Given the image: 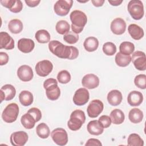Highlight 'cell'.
Masks as SVG:
<instances>
[{"mask_svg": "<svg viewBox=\"0 0 146 146\" xmlns=\"http://www.w3.org/2000/svg\"><path fill=\"white\" fill-rule=\"evenodd\" d=\"M86 146H92V145H96V146H102V144L101 142L97 139H94L91 138L87 140L86 143L85 144Z\"/></svg>", "mask_w": 146, "mask_h": 146, "instance_id": "obj_45", "label": "cell"}, {"mask_svg": "<svg viewBox=\"0 0 146 146\" xmlns=\"http://www.w3.org/2000/svg\"><path fill=\"white\" fill-rule=\"evenodd\" d=\"M29 136L27 133L22 131L13 132L10 138L11 144L14 146H23L27 141Z\"/></svg>", "mask_w": 146, "mask_h": 146, "instance_id": "obj_13", "label": "cell"}, {"mask_svg": "<svg viewBox=\"0 0 146 146\" xmlns=\"http://www.w3.org/2000/svg\"><path fill=\"white\" fill-rule=\"evenodd\" d=\"M36 41L40 43H46L50 40V34L46 30H39L35 34Z\"/></svg>", "mask_w": 146, "mask_h": 146, "instance_id": "obj_32", "label": "cell"}, {"mask_svg": "<svg viewBox=\"0 0 146 146\" xmlns=\"http://www.w3.org/2000/svg\"><path fill=\"white\" fill-rule=\"evenodd\" d=\"M1 103L3 100L9 101L12 100L15 96L16 90L15 87L10 84L3 86L0 90Z\"/></svg>", "mask_w": 146, "mask_h": 146, "instance_id": "obj_14", "label": "cell"}, {"mask_svg": "<svg viewBox=\"0 0 146 146\" xmlns=\"http://www.w3.org/2000/svg\"><path fill=\"white\" fill-rule=\"evenodd\" d=\"M70 26L68 22L65 20H60L58 21L55 26V30L56 32L61 35H64L69 32Z\"/></svg>", "mask_w": 146, "mask_h": 146, "instance_id": "obj_35", "label": "cell"}, {"mask_svg": "<svg viewBox=\"0 0 146 146\" xmlns=\"http://www.w3.org/2000/svg\"><path fill=\"white\" fill-rule=\"evenodd\" d=\"M128 31L131 36L135 40H140L144 36V30L136 24H131L128 26Z\"/></svg>", "mask_w": 146, "mask_h": 146, "instance_id": "obj_23", "label": "cell"}, {"mask_svg": "<svg viewBox=\"0 0 146 146\" xmlns=\"http://www.w3.org/2000/svg\"><path fill=\"white\" fill-rule=\"evenodd\" d=\"M21 122L22 125L26 129H32L36 122L34 117L29 113L27 112L22 116L21 118Z\"/></svg>", "mask_w": 146, "mask_h": 146, "instance_id": "obj_28", "label": "cell"}, {"mask_svg": "<svg viewBox=\"0 0 146 146\" xmlns=\"http://www.w3.org/2000/svg\"><path fill=\"white\" fill-rule=\"evenodd\" d=\"M143 101V94L137 91L130 92L127 97L128 103L131 106H139Z\"/></svg>", "mask_w": 146, "mask_h": 146, "instance_id": "obj_21", "label": "cell"}, {"mask_svg": "<svg viewBox=\"0 0 146 146\" xmlns=\"http://www.w3.org/2000/svg\"><path fill=\"white\" fill-rule=\"evenodd\" d=\"M47 98L50 100H57L60 95V90L58 86V82L54 78H48L43 83Z\"/></svg>", "mask_w": 146, "mask_h": 146, "instance_id": "obj_4", "label": "cell"}, {"mask_svg": "<svg viewBox=\"0 0 146 146\" xmlns=\"http://www.w3.org/2000/svg\"><path fill=\"white\" fill-rule=\"evenodd\" d=\"M104 0H92L91 2L93 5L95 7H100L102 6L103 3H104Z\"/></svg>", "mask_w": 146, "mask_h": 146, "instance_id": "obj_47", "label": "cell"}, {"mask_svg": "<svg viewBox=\"0 0 146 146\" xmlns=\"http://www.w3.org/2000/svg\"><path fill=\"white\" fill-rule=\"evenodd\" d=\"M134 83L136 87L140 89L146 88V75L145 74H139L135 76Z\"/></svg>", "mask_w": 146, "mask_h": 146, "instance_id": "obj_39", "label": "cell"}, {"mask_svg": "<svg viewBox=\"0 0 146 146\" xmlns=\"http://www.w3.org/2000/svg\"><path fill=\"white\" fill-rule=\"evenodd\" d=\"M103 108L104 105L101 100L99 99L92 100L87 108L88 116L91 118H95L102 112Z\"/></svg>", "mask_w": 146, "mask_h": 146, "instance_id": "obj_9", "label": "cell"}, {"mask_svg": "<svg viewBox=\"0 0 146 146\" xmlns=\"http://www.w3.org/2000/svg\"><path fill=\"white\" fill-rule=\"evenodd\" d=\"M71 75L67 70H62L57 75V79L60 83L67 84L71 80Z\"/></svg>", "mask_w": 146, "mask_h": 146, "instance_id": "obj_37", "label": "cell"}, {"mask_svg": "<svg viewBox=\"0 0 146 146\" xmlns=\"http://www.w3.org/2000/svg\"><path fill=\"white\" fill-rule=\"evenodd\" d=\"M120 52L126 55H130L132 54L135 50V46L133 43L130 42L125 41L122 43L119 46Z\"/></svg>", "mask_w": 146, "mask_h": 146, "instance_id": "obj_33", "label": "cell"}, {"mask_svg": "<svg viewBox=\"0 0 146 146\" xmlns=\"http://www.w3.org/2000/svg\"><path fill=\"white\" fill-rule=\"evenodd\" d=\"M87 129L90 134L96 136L101 135L104 131V128L96 120L90 121L87 125Z\"/></svg>", "mask_w": 146, "mask_h": 146, "instance_id": "obj_22", "label": "cell"}, {"mask_svg": "<svg viewBox=\"0 0 146 146\" xmlns=\"http://www.w3.org/2000/svg\"><path fill=\"white\" fill-rule=\"evenodd\" d=\"M116 64L121 67H124L128 66L131 62V56L126 55L119 52L116 54L115 58Z\"/></svg>", "mask_w": 146, "mask_h": 146, "instance_id": "obj_30", "label": "cell"}, {"mask_svg": "<svg viewBox=\"0 0 146 146\" xmlns=\"http://www.w3.org/2000/svg\"><path fill=\"white\" fill-rule=\"evenodd\" d=\"M110 118L111 122L114 124H120L123 123L125 119L124 112L119 109H114L111 112Z\"/></svg>", "mask_w": 146, "mask_h": 146, "instance_id": "obj_25", "label": "cell"}, {"mask_svg": "<svg viewBox=\"0 0 146 146\" xmlns=\"http://www.w3.org/2000/svg\"><path fill=\"white\" fill-rule=\"evenodd\" d=\"M90 98L88 91L85 88H80L78 89L73 96V102L74 104L78 106L86 104Z\"/></svg>", "mask_w": 146, "mask_h": 146, "instance_id": "obj_12", "label": "cell"}, {"mask_svg": "<svg viewBox=\"0 0 146 146\" xmlns=\"http://www.w3.org/2000/svg\"><path fill=\"white\" fill-rule=\"evenodd\" d=\"M127 144L129 146H143L144 141L137 133H131L127 139Z\"/></svg>", "mask_w": 146, "mask_h": 146, "instance_id": "obj_34", "label": "cell"}, {"mask_svg": "<svg viewBox=\"0 0 146 146\" xmlns=\"http://www.w3.org/2000/svg\"><path fill=\"white\" fill-rule=\"evenodd\" d=\"M35 47L34 42L29 38H21L18 41V48L23 53L31 52Z\"/></svg>", "mask_w": 146, "mask_h": 146, "instance_id": "obj_19", "label": "cell"}, {"mask_svg": "<svg viewBox=\"0 0 146 146\" xmlns=\"http://www.w3.org/2000/svg\"><path fill=\"white\" fill-rule=\"evenodd\" d=\"M99 122L102 125L104 128H107L109 127L111 124V120L110 116L107 115L101 116L98 120Z\"/></svg>", "mask_w": 146, "mask_h": 146, "instance_id": "obj_40", "label": "cell"}, {"mask_svg": "<svg viewBox=\"0 0 146 146\" xmlns=\"http://www.w3.org/2000/svg\"><path fill=\"white\" fill-rule=\"evenodd\" d=\"M103 51L106 55L112 56L116 52V46L112 42H106L103 46Z\"/></svg>", "mask_w": 146, "mask_h": 146, "instance_id": "obj_36", "label": "cell"}, {"mask_svg": "<svg viewBox=\"0 0 146 146\" xmlns=\"http://www.w3.org/2000/svg\"><path fill=\"white\" fill-rule=\"evenodd\" d=\"M14 48V40L6 32L0 33V48L12 50Z\"/></svg>", "mask_w": 146, "mask_h": 146, "instance_id": "obj_18", "label": "cell"}, {"mask_svg": "<svg viewBox=\"0 0 146 146\" xmlns=\"http://www.w3.org/2000/svg\"><path fill=\"white\" fill-rule=\"evenodd\" d=\"M70 20L72 22L71 29L77 34L80 33L87 22V17L86 14L78 10L72 11L70 15Z\"/></svg>", "mask_w": 146, "mask_h": 146, "instance_id": "obj_2", "label": "cell"}, {"mask_svg": "<svg viewBox=\"0 0 146 146\" xmlns=\"http://www.w3.org/2000/svg\"><path fill=\"white\" fill-rule=\"evenodd\" d=\"M36 132L37 135L42 139H47L50 133V128L44 123L39 124L36 128Z\"/></svg>", "mask_w": 146, "mask_h": 146, "instance_id": "obj_31", "label": "cell"}, {"mask_svg": "<svg viewBox=\"0 0 146 146\" xmlns=\"http://www.w3.org/2000/svg\"><path fill=\"white\" fill-rule=\"evenodd\" d=\"M123 99L121 92L117 90H112L108 93L107 100L108 103L112 106L119 105Z\"/></svg>", "mask_w": 146, "mask_h": 146, "instance_id": "obj_20", "label": "cell"}, {"mask_svg": "<svg viewBox=\"0 0 146 146\" xmlns=\"http://www.w3.org/2000/svg\"><path fill=\"white\" fill-rule=\"evenodd\" d=\"M9 55L5 52H0V65L3 66L7 63L9 61Z\"/></svg>", "mask_w": 146, "mask_h": 146, "instance_id": "obj_44", "label": "cell"}, {"mask_svg": "<svg viewBox=\"0 0 146 146\" xmlns=\"http://www.w3.org/2000/svg\"><path fill=\"white\" fill-rule=\"evenodd\" d=\"M19 100L21 104L23 106H29L33 102V95L31 92L24 90L20 92L19 95Z\"/></svg>", "mask_w": 146, "mask_h": 146, "instance_id": "obj_26", "label": "cell"}, {"mask_svg": "<svg viewBox=\"0 0 146 146\" xmlns=\"http://www.w3.org/2000/svg\"><path fill=\"white\" fill-rule=\"evenodd\" d=\"M135 67L139 71L146 70V57L145 54L141 51H136L132 54L131 57Z\"/></svg>", "mask_w": 146, "mask_h": 146, "instance_id": "obj_10", "label": "cell"}, {"mask_svg": "<svg viewBox=\"0 0 146 146\" xmlns=\"http://www.w3.org/2000/svg\"><path fill=\"white\" fill-rule=\"evenodd\" d=\"M23 28V25L21 20L18 19H13L10 21L8 23V29L13 34L20 33Z\"/></svg>", "mask_w": 146, "mask_h": 146, "instance_id": "obj_29", "label": "cell"}, {"mask_svg": "<svg viewBox=\"0 0 146 146\" xmlns=\"http://www.w3.org/2000/svg\"><path fill=\"white\" fill-rule=\"evenodd\" d=\"M27 112L30 113L34 117L36 122L39 121L42 117L41 111L38 108H36V107L31 108L28 110Z\"/></svg>", "mask_w": 146, "mask_h": 146, "instance_id": "obj_41", "label": "cell"}, {"mask_svg": "<svg viewBox=\"0 0 146 146\" xmlns=\"http://www.w3.org/2000/svg\"><path fill=\"white\" fill-rule=\"evenodd\" d=\"M19 114V107L15 103H12L8 104L3 110L2 113V119L7 123H11L15 121Z\"/></svg>", "mask_w": 146, "mask_h": 146, "instance_id": "obj_6", "label": "cell"}, {"mask_svg": "<svg viewBox=\"0 0 146 146\" xmlns=\"http://www.w3.org/2000/svg\"><path fill=\"white\" fill-rule=\"evenodd\" d=\"M48 46L50 51L59 58L73 60L79 55V51L76 47L64 45L58 40L50 41Z\"/></svg>", "mask_w": 146, "mask_h": 146, "instance_id": "obj_1", "label": "cell"}, {"mask_svg": "<svg viewBox=\"0 0 146 146\" xmlns=\"http://www.w3.org/2000/svg\"><path fill=\"white\" fill-rule=\"evenodd\" d=\"M25 2L28 6L31 7H34L39 5V3L40 2V0H35V1L25 0Z\"/></svg>", "mask_w": 146, "mask_h": 146, "instance_id": "obj_46", "label": "cell"}, {"mask_svg": "<svg viewBox=\"0 0 146 146\" xmlns=\"http://www.w3.org/2000/svg\"><path fill=\"white\" fill-rule=\"evenodd\" d=\"M78 34L74 33L73 31H69L63 36L64 40L68 44H72L76 43L79 40Z\"/></svg>", "mask_w": 146, "mask_h": 146, "instance_id": "obj_38", "label": "cell"}, {"mask_svg": "<svg viewBox=\"0 0 146 146\" xmlns=\"http://www.w3.org/2000/svg\"><path fill=\"white\" fill-rule=\"evenodd\" d=\"M17 76L23 82L30 81L33 76L34 73L31 67L28 65H22L17 70Z\"/></svg>", "mask_w": 146, "mask_h": 146, "instance_id": "obj_15", "label": "cell"}, {"mask_svg": "<svg viewBox=\"0 0 146 146\" xmlns=\"http://www.w3.org/2000/svg\"><path fill=\"white\" fill-rule=\"evenodd\" d=\"M127 9L130 15L135 20H140L144 16V6L140 0L130 1L128 4Z\"/></svg>", "mask_w": 146, "mask_h": 146, "instance_id": "obj_5", "label": "cell"}, {"mask_svg": "<svg viewBox=\"0 0 146 146\" xmlns=\"http://www.w3.org/2000/svg\"><path fill=\"white\" fill-rule=\"evenodd\" d=\"M15 1L16 0H1L0 3L3 6L7 8L10 10L14 5Z\"/></svg>", "mask_w": 146, "mask_h": 146, "instance_id": "obj_43", "label": "cell"}, {"mask_svg": "<svg viewBox=\"0 0 146 146\" xmlns=\"http://www.w3.org/2000/svg\"><path fill=\"white\" fill-rule=\"evenodd\" d=\"M126 23L121 18H116L111 23L110 28L111 31L116 35L123 34L126 30Z\"/></svg>", "mask_w": 146, "mask_h": 146, "instance_id": "obj_17", "label": "cell"}, {"mask_svg": "<svg viewBox=\"0 0 146 146\" xmlns=\"http://www.w3.org/2000/svg\"><path fill=\"white\" fill-rule=\"evenodd\" d=\"M51 136L55 143L63 146L67 144L68 135L66 131L62 128H56L51 133Z\"/></svg>", "mask_w": 146, "mask_h": 146, "instance_id": "obj_8", "label": "cell"}, {"mask_svg": "<svg viewBox=\"0 0 146 146\" xmlns=\"http://www.w3.org/2000/svg\"><path fill=\"white\" fill-rule=\"evenodd\" d=\"M128 118L132 123H139L143 119V113L139 108H132L129 112Z\"/></svg>", "mask_w": 146, "mask_h": 146, "instance_id": "obj_27", "label": "cell"}, {"mask_svg": "<svg viewBox=\"0 0 146 146\" xmlns=\"http://www.w3.org/2000/svg\"><path fill=\"white\" fill-rule=\"evenodd\" d=\"M83 46L86 51L88 52L95 51L99 46L98 39L94 36H89L84 40Z\"/></svg>", "mask_w": 146, "mask_h": 146, "instance_id": "obj_24", "label": "cell"}, {"mask_svg": "<svg viewBox=\"0 0 146 146\" xmlns=\"http://www.w3.org/2000/svg\"><path fill=\"white\" fill-rule=\"evenodd\" d=\"M73 4L72 0H58L54 6V10L56 15L59 16L67 15Z\"/></svg>", "mask_w": 146, "mask_h": 146, "instance_id": "obj_7", "label": "cell"}, {"mask_svg": "<svg viewBox=\"0 0 146 146\" xmlns=\"http://www.w3.org/2000/svg\"><path fill=\"white\" fill-rule=\"evenodd\" d=\"M53 69L52 63L48 60H43L38 62L35 67L36 74L42 77L47 76Z\"/></svg>", "mask_w": 146, "mask_h": 146, "instance_id": "obj_11", "label": "cell"}, {"mask_svg": "<svg viewBox=\"0 0 146 146\" xmlns=\"http://www.w3.org/2000/svg\"><path fill=\"white\" fill-rule=\"evenodd\" d=\"M82 84L85 88L90 90L94 89L98 87L99 79L98 76L94 74H88L82 78Z\"/></svg>", "mask_w": 146, "mask_h": 146, "instance_id": "obj_16", "label": "cell"}, {"mask_svg": "<svg viewBox=\"0 0 146 146\" xmlns=\"http://www.w3.org/2000/svg\"><path fill=\"white\" fill-rule=\"evenodd\" d=\"M108 2L112 6H117L120 5L123 2V1H122V0H114V1L108 0Z\"/></svg>", "mask_w": 146, "mask_h": 146, "instance_id": "obj_48", "label": "cell"}, {"mask_svg": "<svg viewBox=\"0 0 146 146\" xmlns=\"http://www.w3.org/2000/svg\"><path fill=\"white\" fill-rule=\"evenodd\" d=\"M85 120L86 115L84 111L76 110L71 113L70 120L67 122V126L71 131H78L82 127Z\"/></svg>", "mask_w": 146, "mask_h": 146, "instance_id": "obj_3", "label": "cell"}, {"mask_svg": "<svg viewBox=\"0 0 146 146\" xmlns=\"http://www.w3.org/2000/svg\"><path fill=\"white\" fill-rule=\"evenodd\" d=\"M23 8V4L21 1L20 0H16L14 5L12 7V8L10 10V11L14 13H18L22 10Z\"/></svg>", "mask_w": 146, "mask_h": 146, "instance_id": "obj_42", "label": "cell"}]
</instances>
